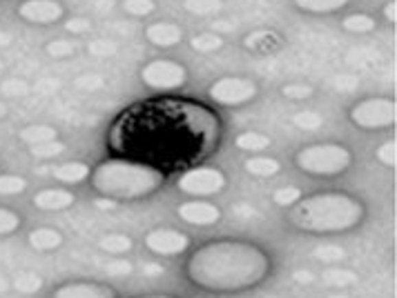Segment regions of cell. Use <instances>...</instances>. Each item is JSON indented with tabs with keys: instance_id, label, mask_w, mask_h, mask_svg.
Returning <instances> with one entry per match:
<instances>
[{
	"instance_id": "9a60e30c",
	"label": "cell",
	"mask_w": 397,
	"mask_h": 298,
	"mask_svg": "<svg viewBox=\"0 0 397 298\" xmlns=\"http://www.w3.org/2000/svg\"><path fill=\"white\" fill-rule=\"evenodd\" d=\"M146 38L152 45H157V47L168 49V47H174V45L181 42L183 32H181V27L174 23H152L146 29Z\"/></svg>"
},
{
	"instance_id": "f546056e",
	"label": "cell",
	"mask_w": 397,
	"mask_h": 298,
	"mask_svg": "<svg viewBox=\"0 0 397 298\" xmlns=\"http://www.w3.org/2000/svg\"><path fill=\"white\" fill-rule=\"evenodd\" d=\"M45 53L52 58H69L71 53H74V42H69L65 38H56V40H49L47 45H45Z\"/></svg>"
},
{
	"instance_id": "b9f144b4",
	"label": "cell",
	"mask_w": 397,
	"mask_h": 298,
	"mask_svg": "<svg viewBox=\"0 0 397 298\" xmlns=\"http://www.w3.org/2000/svg\"><path fill=\"white\" fill-rule=\"evenodd\" d=\"M65 29L69 32V34H85V32H89V21L87 18H80V16H76V18H69L67 21V25H65Z\"/></svg>"
},
{
	"instance_id": "f907efd6",
	"label": "cell",
	"mask_w": 397,
	"mask_h": 298,
	"mask_svg": "<svg viewBox=\"0 0 397 298\" xmlns=\"http://www.w3.org/2000/svg\"><path fill=\"white\" fill-rule=\"evenodd\" d=\"M5 116H7V105H5L3 101H0V121H3Z\"/></svg>"
},
{
	"instance_id": "ac0fdd59",
	"label": "cell",
	"mask_w": 397,
	"mask_h": 298,
	"mask_svg": "<svg viewBox=\"0 0 397 298\" xmlns=\"http://www.w3.org/2000/svg\"><path fill=\"white\" fill-rule=\"evenodd\" d=\"M58 132L52 127V125H27L21 132H18V138H21L25 145H41V142H49L56 140Z\"/></svg>"
},
{
	"instance_id": "4dcf8cb0",
	"label": "cell",
	"mask_w": 397,
	"mask_h": 298,
	"mask_svg": "<svg viewBox=\"0 0 397 298\" xmlns=\"http://www.w3.org/2000/svg\"><path fill=\"white\" fill-rule=\"evenodd\" d=\"M293 125H295V127L304 129V132H315L324 125V119L315 112H299V114L293 116Z\"/></svg>"
},
{
	"instance_id": "6da1fadb",
	"label": "cell",
	"mask_w": 397,
	"mask_h": 298,
	"mask_svg": "<svg viewBox=\"0 0 397 298\" xmlns=\"http://www.w3.org/2000/svg\"><path fill=\"white\" fill-rule=\"evenodd\" d=\"M221 125L205 105L159 98L132 105L112 123L107 142L121 158L157 169L194 167L216 149Z\"/></svg>"
},
{
	"instance_id": "e0dca14e",
	"label": "cell",
	"mask_w": 397,
	"mask_h": 298,
	"mask_svg": "<svg viewBox=\"0 0 397 298\" xmlns=\"http://www.w3.org/2000/svg\"><path fill=\"white\" fill-rule=\"evenodd\" d=\"M27 240H30V245L36 251H54V249H58L63 243H65L63 234L58 229H54V227H38V229H34V232H30Z\"/></svg>"
},
{
	"instance_id": "f5cc1de1",
	"label": "cell",
	"mask_w": 397,
	"mask_h": 298,
	"mask_svg": "<svg viewBox=\"0 0 397 298\" xmlns=\"http://www.w3.org/2000/svg\"><path fill=\"white\" fill-rule=\"evenodd\" d=\"M328 298H350L348 294H330Z\"/></svg>"
},
{
	"instance_id": "d4e9b609",
	"label": "cell",
	"mask_w": 397,
	"mask_h": 298,
	"mask_svg": "<svg viewBox=\"0 0 397 298\" xmlns=\"http://www.w3.org/2000/svg\"><path fill=\"white\" fill-rule=\"evenodd\" d=\"M341 27L350 34H368L375 29V18L366 14H350L341 21Z\"/></svg>"
},
{
	"instance_id": "5b68a950",
	"label": "cell",
	"mask_w": 397,
	"mask_h": 298,
	"mask_svg": "<svg viewBox=\"0 0 397 298\" xmlns=\"http://www.w3.org/2000/svg\"><path fill=\"white\" fill-rule=\"evenodd\" d=\"M353 162V153L337 142H317L297 151L295 165L313 176H337L344 174Z\"/></svg>"
},
{
	"instance_id": "d590c367",
	"label": "cell",
	"mask_w": 397,
	"mask_h": 298,
	"mask_svg": "<svg viewBox=\"0 0 397 298\" xmlns=\"http://www.w3.org/2000/svg\"><path fill=\"white\" fill-rule=\"evenodd\" d=\"M282 94L291 101H306V98L313 96V87L306 83H291L282 87Z\"/></svg>"
},
{
	"instance_id": "74e56055",
	"label": "cell",
	"mask_w": 397,
	"mask_h": 298,
	"mask_svg": "<svg viewBox=\"0 0 397 298\" xmlns=\"http://www.w3.org/2000/svg\"><path fill=\"white\" fill-rule=\"evenodd\" d=\"M324 278H326L330 285L344 287L355 281V274L348 272V269H328V272H324Z\"/></svg>"
},
{
	"instance_id": "d6a6232c",
	"label": "cell",
	"mask_w": 397,
	"mask_h": 298,
	"mask_svg": "<svg viewBox=\"0 0 397 298\" xmlns=\"http://www.w3.org/2000/svg\"><path fill=\"white\" fill-rule=\"evenodd\" d=\"M32 156L36 158H56L65 151V142L60 140H49V142H41V145H34L32 149Z\"/></svg>"
},
{
	"instance_id": "4316f807",
	"label": "cell",
	"mask_w": 397,
	"mask_h": 298,
	"mask_svg": "<svg viewBox=\"0 0 397 298\" xmlns=\"http://www.w3.org/2000/svg\"><path fill=\"white\" fill-rule=\"evenodd\" d=\"M183 7L192 16H210L223 7V0H183Z\"/></svg>"
},
{
	"instance_id": "7bdbcfd3",
	"label": "cell",
	"mask_w": 397,
	"mask_h": 298,
	"mask_svg": "<svg viewBox=\"0 0 397 298\" xmlns=\"http://www.w3.org/2000/svg\"><path fill=\"white\" fill-rule=\"evenodd\" d=\"M76 87H80V89H98V87H103V78L96 76V74L78 76L76 78Z\"/></svg>"
},
{
	"instance_id": "83f0119b",
	"label": "cell",
	"mask_w": 397,
	"mask_h": 298,
	"mask_svg": "<svg viewBox=\"0 0 397 298\" xmlns=\"http://www.w3.org/2000/svg\"><path fill=\"white\" fill-rule=\"evenodd\" d=\"M23 219L21 214L9 210V207H0V236H9V234H16L21 229Z\"/></svg>"
},
{
	"instance_id": "ee69618b",
	"label": "cell",
	"mask_w": 397,
	"mask_h": 298,
	"mask_svg": "<svg viewBox=\"0 0 397 298\" xmlns=\"http://www.w3.org/2000/svg\"><path fill=\"white\" fill-rule=\"evenodd\" d=\"M384 18H386V21H389L391 25L397 23V3H395V0H391V3L384 5Z\"/></svg>"
},
{
	"instance_id": "f1b7e54d",
	"label": "cell",
	"mask_w": 397,
	"mask_h": 298,
	"mask_svg": "<svg viewBox=\"0 0 397 298\" xmlns=\"http://www.w3.org/2000/svg\"><path fill=\"white\" fill-rule=\"evenodd\" d=\"M27 189V180L16 174H0V196H16Z\"/></svg>"
},
{
	"instance_id": "5bb4252c",
	"label": "cell",
	"mask_w": 397,
	"mask_h": 298,
	"mask_svg": "<svg viewBox=\"0 0 397 298\" xmlns=\"http://www.w3.org/2000/svg\"><path fill=\"white\" fill-rule=\"evenodd\" d=\"M74 194L65 187H47L41 189L38 194L34 196V205L43 212H60V210H69L74 205Z\"/></svg>"
},
{
	"instance_id": "f6af8a7d",
	"label": "cell",
	"mask_w": 397,
	"mask_h": 298,
	"mask_svg": "<svg viewBox=\"0 0 397 298\" xmlns=\"http://www.w3.org/2000/svg\"><path fill=\"white\" fill-rule=\"evenodd\" d=\"M96 207H98V210H116V207H119V203L112 201V198L101 196V198H96Z\"/></svg>"
},
{
	"instance_id": "30bf717a",
	"label": "cell",
	"mask_w": 397,
	"mask_h": 298,
	"mask_svg": "<svg viewBox=\"0 0 397 298\" xmlns=\"http://www.w3.org/2000/svg\"><path fill=\"white\" fill-rule=\"evenodd\" d=\"M146 247L157 256H181L183 251L190 249V236L179 229L170 227H157L146 234Z\"/></svg>"
},
{
	"instance_id": "836d02e7",
	"label": "cell",
	"mask_w": 397,
	"mask_h": 298,
	"mask_svg": "<svg viewBox=\"0 0 397 298\" xmlns=\"http://www.w3.org/2000/svg\"><path fill=\"white\" fill-rule=\"evenodd\" d=\"M123 9L132 16L143 18V16L155 14L157 3H155V0H123Z\"/></svg>"
},
{
	"instance_id": "2e32d148",
	"label": "cell",
	"mask_w": 397,
	"mask_h": 298,
	"mask_svg": "<svg viewBox=\"0 0 397 298\" xmlns=\"http://www.w3.org/2000/svg\"><path fill=\"white\" fill-rule=\"evenodd\" d=\"M92 174L87 162H80V160H69V162H63V165L54 167L52 176L58 180L63 185H76V183H83L87 180V176Z\"/></svg>"
},
{
	"instance_id": "60d3db41",
	"label": "cell",
	"mask_w": 397,
	"mask_h": 298,
	"mask_svg": "<svg viewBox=\"0 0 397 298\" xmlns=\"http://www.w3.org/2000/svg\"><path fill=\"white\" fill-rule=\"evenodd\" d=\"M89 51H92L94 56H114L116 45L110 40H94V42H89Z\"/></svg>"
},
{
	"instance_id": "4fadbf2b",
	"label": "cell",
	"mask_w": 397,
	"mask_h": 298,
	"mask_svg": "<svg viewBox=\"0 0 397 298\" xmlns=\"http://www.w3.org/2000/svg\"><path fill=\"white\" fill-rule=\"evenodd\" d=\"M179 219L196 225V227H207V225H214L221 221V210L214 203H205V201H190L177 207Z\"/></svg>"
},
{
	"instance_id": "484cf974",
	"label": "cell",
	"mask_w": 397,
	"mask_h": 298,
	"mask_svg": "<svg viewBox=\"0 0 397 298\" xmlns=\"http://www.w3.org/2000/svg\"><path fill=\"white\" fill-rule=\"evenodd\" d=\"M45 281L34 272H23L14 278V290L21 294H38L43 290Z\"/></svg>"
},
{
	"instance_id": "f35d334b",
	"label": "cell",
	"mask_w": 397,
	"mask_h": 298,
	"mask_svg": "<svg viewBox=\"0 0 397 298\" xmlns=\"http://www.w3.org/2000/svg\"><path fill=\"white\" fill-rule=\"evenodd\" d=\"M0 92H3V96H25L30 92V85H27L25 80L9 78L3 83V87H0Z\"/></svg>"
},
{
	"instance_id": "816d5d0a",
	"label": "cell",
	"mask_w": 397,
	"mask_h": 298,
	"mask_svg": "<svg viewBox=\"0 0 397 298\" xmlns=\"http://www.w3.org/2000/svg\"><path fill=\"white\" fill-rule=\"evenodd\" d=\"M214 27H216V29H230L232 32V25H228V23H216Z\"/></svg>"
},
{
	"instance_id": "ba28073f",
	"label": "cell",
	"mask_w": 397,
	"mask_h": 298,
	"mask_svg": "<svg viewBox=\"0 0 397 298\" xmlns=\"http://www.w3.org/2000/svg\"><path fill=\"white\" fill-rule=\"evenodd\" d=\"M177 187L183 194L194 198H205L223 192L225 187V174L216 167H188L177 180Z\"/></svg>"
},
{
	"instance_id": "8fae6325",
	"label": "cell",
	"mask_w": 397,
	"mask_h": 298,
	"mask_svg": "<svg viewBox=\"0 0 397 298\" xmlns=\"http://www.w3.org/2000/svg\"><path fill=\"white\" fill-rule=\"evenodd\" d=\"M16 14L30 25H54L65 16V7L58 0H23Z\"/></svg>"
},
{
	"instance_id": "ffe728a7",
	"label": "cell",
	"mask_w": 397,
	"mask_h": 298,
	"mask_svg": "<svg viewBox=\"0 0 397 298\" xmlns=\"http://www.w3.org/2000/svg\"><path fill=\"white\" fill-rule=\"evenodd\" d=\"M98 247H101L105 254L121 256V254H128V251L134 247V240L128 236V234L112 232V234H105V236L98 240Z\"/></svg>"
},
{
	"instance_id": "cb8c5ba5",
	"label": "cell",
	"mask_w": 397,
	"mask_h": 298,
	"mask_svg": "<svg viewBox=\"0 0 397 298\" xmlns=\"http://www.w3.org/2000/svg\"><path fill=\"white\" fill-rule=\"evenodd\" d=\"M190 47H192L194 51H198V53H212V51L223 47V38H221L219 34H212V32L196 34V36H192Z\"/></svg>"
},
{
	"instance_id": "d6986e66",
	"label": "cell",
	"mask_w": 397,
	"mask_h": 298,
	"mask_svg": "<svg viewBox=\"0 0 397 298\" xmlns=\"http://www.w3.org/2000/svg\"><path fill=\"white\" fill-rule=\"evenodd\" d=\"M248 174L252 176H261V178H270V176H277L282 171V162L277 158H270V156H252L243 162Z\"/></svg>"
},
{
	"instance_id": "1f68e13d",
	"label": "cell",
	"mask_w": 397,
	"mask_h": 298,
	"mask_svg": "<svg viewBox=\"0 0 397 298\" xmlns=\"http://www.w3.org/2000/svg\"><path fill=\"white\" fill-rule=\"evenodd\" d=\"M299 198H302V189L291 187V185L279 187V189H275V194H273V201L279 207H293L297 201H299Z\"/></svg>"
},
{
	"instance_id": "11a10c76",
	"label": "cell",
	"mask_w": 397,
	"mask_h": 298,
	"mask_svg": "<svg viewBox=\"0 0 397 298\" xmlns=\"http://www.w3.org/2000/svg\"><path fill=\"white\" fill-rule=\"evenodd\" d=\"M0 71H3V62H0Z\"/></svg>"
},
{
	"instance_id": "52a82bcc",
	"label": "cell",
	"mask_w": 397,
	"mask_h": 298,
	"mask_svg": "<svg viewBox=\"0 0 397 298\" xmlns=\"http://www.w3.org/2000/svg\"><path fill=\"white\" fill-rule=\"evenodd\" d=\"M143 85H148L155 92H174V89L183 87L188 80V69L177 60L159 58L150 60L146 67L141 69Z\"/></svg>"
},
{
	"instance_id": "db71d44e",
	"label": "cell",
	"mask_w": 397,
	"mask_h": 298,
	"mask_svg": "<svg viewBox=\"0 0 397 298\" xmlns=\"http://www.w3.org/2000/svg\"><path fill=\"white\" fill-rule=\"evenodd\" d=\"M5 285H7V283L3 281V278H0V290H3V287H5Z\"/></svg>"
},
{
	"instance_id": "277c9868",
	"label": "cell",
	"mask_w": 397,
	"mask_h": 298,
	"mask_svg": "<svg viewBox=\"0 0 397 298\" xmlns=\"http://www.w3.org/2000/svg\"><path fill=\"white\" fill-rule=\"evenodd\" d=\"M92 187L112 201H141L163 185V171L130 158H107L89 174Z\"/></svg>"
},
{
	"instance_id": "8d00e7d4",
	"label": "cell",
	"mask_w": 397,
	"mask_h": 298,
	"mask_svg": "<svg viewBox=\"0 0 397 298\" xmlns=\"http://www.w3.org/2000/svg\"><path fill=\"white\" fill-rule=\"evenodd\" d=\"M315 256L324 260V263H337V260L346 258V251L337 245H319L317 249H315Z\"/></svg>"
},
{
	"instance_id": "7dc6e473",
	"label": "cell",
	"mask_w": 397,
	"mask_h": 298,
	"mask_svg": "<svg viewBox=\"0 0 397 298\" xmlns=\"http://www.w3.org/2000/svg\"><path fill=\"white\" fill-rule=\"evenodd\" d=\"M146 272H148V276H161V274H163V267H159V265H148V267H146Z\"/></svg>"
},
{
	"instance_id": "8992f818",
	"label": "cell",
	"mask_w": 397,
	"mask_h": 298,
	"mask_svg": "<svg viewBox=\"0 0 397 298\" xmlns=\"http://www.w3.org/2000/svg\"><path fill=\"white\" fill-rule=\"evenodd\" d=\"M348 116L359 129H366V132L386 129L397 123V105L393 98H384V96L364 98V101H359L355 107H350Z\"/></svg>"
},
{
	"instance_id": "7402d4cb",
	"label": "cell",
	"mask_w": 397,
	"mask_h": 298,
	"mask_svg": "<svg viewBox=\"0 0 397 298\" xmlns=\"http://www.w3.org/2000/svg\"><path fill=\"white\" fill-rule=\"evenodd\" d=\"M348 3L350 0H295L297 9H302L306 14H332L339 12Z\"/></svg>"
},
{
	"instance_id": "ab89813d",
	"label": "cell",
	"mask_w": 397,
	"mask_h": 298,
	"mask_svg": "<svg viewBox=\"0 0 397 298\" xmlns=\"http://www.w3.org/2000/svg\"><path fill=\"white\" fill-rule=\"evenodd\" d=\"M105 272L110 276H128V274H132V263L121 256H116L114 260H110V263L105 265Z\"/></svg>"
},
{
	"instance_id": "9c48e42d",
	"label": "cell",
	"mask_w": 397,
	"mask_h": 298,
	"mask_svg": "<svg viewBox=\"0 0 397 298\" xmlns=\"http://www.w3.org/2000/svg\"><path fill=\"white\" fill-rule=\"evenodd\" d=\"M207 96L212 98L216 105L223 107H239L250 103L257 96V85L250 78H239V76H225L214 80L207 89Z\"/></svg>"
},
{
	"instance_id": "c3c4849f",
	"label": "cell",
	"mask_w": 397,
	"mask_h": 298,
	"mask_svg": "<svg viewBox=\"0 0 397 298\" xmlns=\"http://www.w3.org/2000/svg\"><path fill=\"white\" fill-rule=\"evenodd\" d=\"M139 298H177V296H170V294H150V296H139Z\"/></svg>"
},
{
	"instance_id": "7a4b0ae2",
	"label": "cell",
	"mask_w": 397,
	"mask_h": 298,
	"mask_svg": "<svg viewBox=\"0 0 397 298\" xmlns=\"http://www.w3.org/2000/svg\"><path fill=\"white\" fill-rule=\"evenodd\" d=\"M185 272L198 290L237 294L261 285L270 274V256L250 240H212L192 251Z\"/></svg>"
},
{
	"instance_id": "3957f363",
	"label": "cell",
	"mask_w": 397,
	"mask_h": 298,
	"mask_svg": "<svg viewBox=\"0 0 397 298\" xmlns=\"http://www.w3.org/2000/svg\"><path fill=\"white\" fill-rule=\"evenodd\" d=\"M364 205L346 192H324L299 198L291 210V223L310 234H341L364 221Z\"/></svg>"
},
{
	"instance_id": "bcb514c9",
	"label": "cell",
	"mask_w": 397,
	"mask_h": 298,
	"mask_svg": "<svg viewBox=\"0 0 397 298\" xmlns=\"http://www.w3.org/2000/svg\"><path fill=\"white\" fill-rule=\"evenodd\" d=\"M295 281L297 283H313L315 276L308 272V269H297V272H295Z\"/></svg>"
},
{
	"instance_id": "681fc988",
	"label": "cell",
	"mask_w": 397,
	"mask_h": 298,
	"mask_svg": "<svg viewBox=\"0 0 397 298\" xmlns=\"http://www.w3.org/2000/svg\"><path fill=\"white\" fill-rule=\"evenodd\" d=\"M9 45V34H0V47Z\"/></svg>"
},
{
	"instance_id": "603a6c76",
	"label": "cell",
	"mask_w": 397,
	"mask_h": 298,
	"mask_svg": "<svg viewBox=\"0 0 397 298\" xmlns=\"http://www.w3.org/2000/svg\"><path fill=\"white\" fill-rule=\"evenodd\" d=\"M234 145H237V149H241V151L259 153V151L270 147V138L261 132H243L237 136V140H234Z\"/></svg>"
},
{
	"instance_id": "44dd1931",
	"label": "cell",
	"mask_w": 397,
	"mask_h": 298,
	"mask_svg": "<svg viewBox=\"0 0 397 298\" xmlns=\"http://www.w3.org/2000/svg\"><path fill=\"white\" fill-rule=\"evenodd\" d=\"M279 42H282V38H279V34L273 32V29H257V32H252V34L246 36V38H243V45H246V47L252 49V51L275 49Z\"/></svg>"
},
{
	"instance_id": "e575fe53",
	"label": "cell",
	"mask_w": 397,
	"mask_h": 298,
	"mask_svg": "<svg viewBox=\"0 0 397 298\" xmlns=\"http://www.w3.org/2000/svg\"><path fill=\"white\" fill-rule=\"evenodd\" d=\"M375 156H377V160L382 162V165H386V167H395V165H397V142H395V140H386V142H382V145L377 147Z\"/></svg>"
},
{
	"instance_id": "7c38bea8",
	"label": "cell",
	"mask_w": 397,
	"mask_h": 298,
	"mask_svg": "<svg viewBox=\"0 0 397 298\" xmlns=\"http://www.w3.org/2000/svg\"><path fill=\"white\" fill-rule=\"evenodd\" d=\"M49 298H116V290L96 281H71L58 285Z\"/></svg>"
}]
</instances>
